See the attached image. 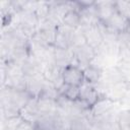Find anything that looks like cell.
<instances>
[{
	"instance_id": "ba28073f",
	"label": "cell",
	"mask_w": 130,
	"mask_h": 130,
	"mask_svg": "<svg viewBox=\"0 0 130 130\" xmlns=\"http://www.w3.org/2000/svg\"><path fill=\"white\" fill-rule=\"evenodd\" d=\"M81 28L83 30L86 44L88 46H90L92 49H94V50L98 49L104 43L103 34H102L101 28H100L99 25H92V26L81 27Z\"/></svg>"
},
{
	"instance_id": "7a4b0ae2",
	"label": "cell",
	"mask_w": 130,
	"mask_h": 130,
	"mask_svg": "<svg viewBox=\"0 0 130 130\" xmlns=\"http://www.w3.org/2000/svg\"><path fill=\"white\" fill-rule=\"evenodd\" d=\"M116 103L112 99L108 96H101L100 100L90 108L91 115L93 117V120H98L101 118H104L112 113L115 112Z\"/></svg>"
},
{
	"instance_id": "484cf974",
	"label": "cell",
	"mask_w": 130,
	"mask_h": 130,
	"mask_svg": "<svg viewBox=\"0 0 130 130\" xmlns=\"http://www.w3.org/2000/svg\"><path fill=\"white\" fill-rule=\"evenodd\" d=\"M87 130H102V128H101V126H100L98 123L93 122V123L90 125V127H89Z\"/></svg>"
},
{
	"instance_id": "d6986e66",
	"label": "cell",
	"mask_w": 130,
	"mask_h": 130,
	"mask_svg": "<svg viewBox=\"0 0 130 130\" xmlns=\"http://www.w3.org/2000/svg\"><path fill=\"white\" fill-rule=\"evenodd\" d=\"M59 95H60L59 89L57 87H55L51 82H48L46 80L40 96H44V98H48V99H51V100H55L56 101Z\"/></svg>"
},
{
	"instance_id": "9c48e42d",
	"label": "cell",
	"mask_w": 130,
	"mask_h": 130,
	"mask_svg": "<svg viewBox=\"0 0 130 130\" xmlns=\"http://www.w3.org/2000/svg\"><path fill=\"white\" fill-rule=\"evenodd\" d=\"M79 15H80V26L81 27L99 25L101 22L94 4L88 7L81 8V10L79 11Z\"/></svg>"
},
{
	"instance_id": "83f0119b",
	"label": "cell",
	"mask_w": 130,
	"mask_h": 130,
	"mask_svg": "<svg viewBox=\"0 0 130 130\" xmlns=\"http://www.w3.org/2000/svg\"><path fill=\"white\" fill-rule=\"evenodd\" d=\"M126 32L130 36V21H129V23H128V25H127V28H126Z\"/></svg>"
},
{
	"instance_id": "cb8c5ba5",
	"label": "cell",
	"mask_w": 130,
	"mask_h": 130,
	"mask_svg": "<svg viewBox=\"0 0 130 130\" xmlns=\"http://www.w3.org/2000/svg\"><path fill=\"white\" fill-rule=\"evenodd\" d=\"M16 130H35V125L28 122L23 121V123L16 129Z\"/></svg>"
},
{
	"instance_id": "ffe728a7",
	"label": "cell",
	"mask_w": 130,
	"mask_h": 130,
	"mask_svg": "<svg viewBox=\"0 0 130 130\" xmlns=\"http://www.w3.org/2000/svg\"><path fill=\"white\" fill-rule=\"evenodd\" d=\"M84 44H86V41H85V37H84L82 28L81 27L75 28L71 36V49L73 50Z\"/></svg>"
},
{
	"instance_id": "2e32d148",
	"label": "cell",
	"mask_w": 130,
	"mask_h": 130,
	"mask_svg": "<svg viewBox=\"0 0 130 130\" xmlns=\"http://www.w3.org/2000/svg\"><path fill=\"white\" fill-rule=\"evenodd\" d=\"M62 24L66 25L70 28H73V29L80 27V15H79V13L77 11H74V10L68 11L63 18Z\"/></svg>"
},
{
	"instance_id": "3957f363",
	"label": "cell",
	"mask_w": 130,
	"mask_h": 130,
	"mask_svg": "<svg viewBox=\"0 0 130 130\" xmlns=\"http://www.w3.org/2000/svg\"><path fill=\"white\" fill-rule=\"evenodd\" d=\"M42 74L48 82H51L58 89L64 84L63 69L59 68L55 63L44 64L42 67Z\"/></svg>"
},
{
	"instance_id": "8fae6325",
	"label": "cell",
	"mask_w": 130,
	"mask_h": 130,
	"mask_svg": "<svg viewBox=\"0 0 130 130\" xmlns=\"http://www.w3.org/2000/svg\"><path fill=\"white\" fill-rule=\"evenodd\" d=\"M45 82L46 79L44 78L43 74L38 76H26L25 91L31 98H39L43 90Z\"/></svg>"
},
{
	"instance_id": "7c38bea8",
	"label": "cell",
	"mask_w": 130,
	"mask_h": 130,
	"mask_svg": "<svg viewBox=\"0 0 130 130\" xmlns=\"http://www.w3.org/2000/svg\"><path fill=\"white\" fill-rule=\"evenodd\" d=\"M100 21L105 23L117 11L115 1H95L94 3Z\"/></svg>"
},
{
	"instance_id": "4fadbf2b",
	"label": "cell",
	"mask_w": 130,
	"mask_h": 130,
	"mask_svg": "<svg viewBox=\"0 0 130 130\" xmlns=\"http://www.w3.org/2000/svg\"><path fill=\"white\" fill-rule=\"evenodd\" d=\"M129 21L130 20H128L124 15H122L121 13L116 11L111 16V18L107 22H105L104 24L106 26H108L110 29H112L113 31H115L117 34H120V32L126 31V28H127V25H128Z\"/></svg>"
},
{
	"instance_id": "4316f807",
	"label": "cell",
	"mask_w": 130,
	"mask_h": 130,
	"mask_svg": "<svg viewBox=\"0 0 130 130\" xmlns=\"http://www.w3.org/2000/svg\"><path fill=\"white\" fill-rule=\"evenodd\" d=\"M125 48H127V49L130 51V39L127 41V43H126V45H125Z\"/></svg>"
},
{
	"instance_id": "5b68a950",
	"label": "cell",
	"mask_w": 130,
	"mask_h": 130,
	"mask_svg": "<svg viewBox=\"0 0 130 130\" xmlns=\"http://www.w3.org/2000/svg\"><path fill=\"white\" fill-rule=\"evenodd\" d=\"M100 92L94 84L84 81L79 86V100L84 102L89 108H91V106H93L100 100Z\"/></svg>"
},
{
	"instance_id": "5bb4252c",
	"label": "cell",
	"mask_w": 130,
	"mask_h": 130,
	"mask_svg": "<svg viewBox=\"0 0 130 130\" xmlns=\"http://www.w3.org/2000/svg\"><path fill=\"white\" fill-rule=\"evenodd\" d=\"M38 110L41 116L55 115L57 112V103L55 100H51L44 96L38 98Z\"/></svg>"
},
{
	"instance_id": "7402d4cb",
	"label": "cell",
	"mask_w": 130,
	"mask_h": 130,
	"mask_svg": "<svg viewBox=\"0 0 130 130\" xmlns=\"http://www.w3.org/2000/svg\"><path fill=\"white\" fill-rule=\"evenodd\" d=\"M49 10H50V8H49V1H39L38 2V6L36 8L35 13H36L39 21L48 17Z\"/></svg>"
},
{
	"instance_id": "277c9868",
	"label": "cell",
	"mask_w": 130,
	"mask_h": 130,
	"mask_svg": "<svg viewBox=\"0 0 130 130\" xmlns=\"http://www.w3.org/2000/svg\"><path fill=\"white\" fill-rule=\"evenodd\" d=\"M63 80L65 84L80 86L84 82L83 70L76 65H69L63 69Z\"/></svg>"
},
{
	"instance_id": "44dd1931",
	"label": "cell",
	"mask_w": 130,
	"mask_h": 130,
	"mask_svg": "<svg viewBox=\"0 0 130 130\" xmlns=\"http://www.w3.org/2000/svg\"><path fill=\"white\" fill-rule=\"evenodd\" d=\"M117 121L121 130H130V109L118 112Z\"/></svg>"
},
{
	"instance_id": "e0dca14e",
	"label": "cell",
	"mask_w": 130,
	"mask_h": 130,
	"mask_svg": "<svg viewBox=\"0 0 130 130\" xmlns=\"http://www.w3.org/2000/svg\"><path fill=\"white\" fill-rule=\"evenodd\" d=\"M22 123L23 119L20 117V115L7 119H1V130H16Z\"/></svg>"
},
{
	"instance_id": "d4e9b609",
	"label": "cell",
	"mask_w": 130,
	"mask_h": 130,
	"mask_svg": "<svg viewBox=\"0 0 130 130\" xmlns=\"http://www.w3.org/2000/svg\"><path fill=\"white\" fill-rule=\"evenodd\" d=\"M35 130H56V129L55 127H44V126L35 125Z\"/></svg>"
},
{
	"instance_id": "30bf717a",
	"label": "cell",
	"mask_w": 130,
	"mask_h": 130,
	"mask_svg": "<svg viewBox=\"0 0 130 130\" xmlns=\"http://www.w3.org/2000/svg\"><path fill=\"white\" fill-rule=\"evenodd\" d=\"M74 60V53L72 49L56 48L54 51V63L61 69L72 65Z\"/></svg>"
},
{
	"instance_id": "8992f818",
	"label": "cell",
	"mask_w": 130,
	"mask_h": 130,
	"mask_svg": "<svg viewBox=\"0 0 130 130\" xmlns=\"http://www.w3.org/2000/svg\"><path fill=\"white\" fill-rule=\"evenodd\" d=\"M19 115L23 121L35 125L41 117L38 110V98H30L26 105L19 111Z\"/></svg>"
},
{
	"instance_id": "6da1fadb",
	"label": "cell",
	"mask_w": 130,
	"mask_h": 130,
	"mask_svg": "<svg viewBox=\"0 0 130 130\" xmlns=\"http://www.w3.org/2000/svg\"><path fill=\"white\" fill-rule=\"evenodd\" d=\"M74 53V60L72 65H76L82 70L92 63L93 59L95 58V51L87 44H84L78 48L73 49Z\"/></svg>"
},
{
	"instance_id": "52a82bcc",
	"label": "cell",
	"mask_w": 130,
	"mask_h": 130,
	"mask_svg": "<svg viewBox=\"0 0 130 130\" xmlns=\"http://www.w3.org/2000/svg\"><path fill=\"white\" fill-rule=\"evenodd\" d=\"M73 28H70L64 24H60L56 30V39L54 47L62 49H71V36Z\"/></svg>"
},
{
	"instance_id": "9a60e30c",
	"label": "cell",
	"mask_w": 130,
	"mask_h": 130,
	"mask_svg": "<svg viewBox=\"0 0 130 130\" xmlns=\"http://www.w3.org/2000/svg\"><path fill=\"white\" fill-rule=\"evenodd\" d=\"M84 81H87L91 84H96L100 82L103 76V69L94 64H89L83 69Z\"/></svg>"
},
{
	"instance_id": "ac0fdd59",
	"label": "cell",
	"mask_w": 130,
	"mask_h": 130,
	"mask_svg": "<svg viewBox=\"0 0 130 130\" xmlns=\"http://www.w3.org/2000/svg\"><path fill=\"white\" fill-rule=\"evenodd\" d=\"M60 94H63L66 96L68 100L74 102L79 99V86H74V85H68V84H63L59 88Z\"/></svg>"
},
{
	"instance_id": "603a6c76",
	"label": "cell",
	"mask_w": 130,
	"mask_h": 130,
	"mask_svg": "<svg viewBox=\"0 0 130 130\" xmlns=\"http://www.w3.org/2000/svg\"><path fill=\"white\" fill-rule=\"evenodd\" d=\"M115 5L117 11L130 20V1H115Z\"/></svg>"
}]
</instances>
